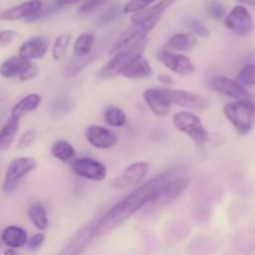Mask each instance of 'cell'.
I'll use <instances>...</instances> for the list:
<instances>
[{
	"label": "cell",
	"instance_id": "74e56055",
	"mask_svg": "<svg viewBox=\"0 0 255 255\" xmlns=\"http://www.w3.org/2000/svg\"><path fill=\"white\" fill-rule=\"evenodd\" d=\"M17 36V32L14 30H1L0 31V46H7L11 44Z\"/></svg>",
	"mask_w": 255,
	"mask_h": 255
},
{
	"label": "cell",
	"instance_id": "d6a6232c",
	"mask_svg": "<svg viewBox=\"0 0 255 255\" xmlns=\"http://www.w3.org/2000/svg\"><path fill=\"white\" fill-rule=\"evenodd\" d=\"M207 12L214 20H222L227 15L226 7L223 6V4L219 1H216V0L208 2V5H207Z\"/></svg>",
	"mask_w": 255,
	"mask_h": 255
},
{
	"label": "cell",
	"instance_id": "3957f363",
	"mask_svg": "<svg viewBox=\"0 0 255 255\" xmlns=\"http://www.w3.org/2000/svg\"><path fill=\"white\" fill-rule=\"evenodd\" d=\"M173 125L179 132L187 134L193 141L196 147L206 146L209 141V133L204 127L202 120L191 111L176 112L173 116Z\"/></svg>",
	"mask_w": 255,
	"mask_h": 255
},
{
	"label": "cell",
	"instance_id": "7c38bea8",
	"mask_svg": "<svg viewBox=\"0 0 255 255\" xmlns=\"http://www.w3.org/2000/svg\"><path fill=\"white\" fill-rule=\"evenodd\" d=\"M158 60L167 69L171 70L174 74L179 75V76H188V75L193 74L194 70H196L193 62L186 55L167 51L164 49H162L158 52Z\"/></svg>",
	"mask_w": 255,
	"mask_h": 255
},
{
	"label": "cell",
	"instance_id": "836d02e7",
	"mask_svg": "<svg viewBox=\"0 0 255 255\" xmlns=\"http://www.w3.org/2000/svg\"><path fill=\"white\" fill-rule=\"evenodd\" d=\"M37 137L36 129H27L20 136L19 142H17V149H26L31 146Z\"/></svg>",
	"mask_w": 255,
	"mask_h": 255
},
{
	"label": "cell",
	"instance_id": "9c48e42d",
	"mask_svg": "<svg viewBox=\"0 0 255 255\" xmlns=\"http://www.w3.org/2000/svg\"><path fill=\"white\" fill-rule=\"evenodd\" d=\"M167 101L171 105H177L179 107H184L194 111H203L208 107V101L203 96L193 94V92L184 91V90H174L169 87L159 89Z\"/></svg>",
	"mask_w": 255,
	"mask_h": 255
},
{
	"label": "cell",
	"instance_id": "4fadbf2b",
	"mask_svg": "<svg viewBox=\"0 0 255 255\" xmlns=\"http://www.w3.org/2000/svg\"><path fill=\"white\" fill-rule=\"evenodd\" d=\"M148 172L149 164L147 162H134V163L129 164L125 169L122 176L114 179L112 186L119 189H125L127 187L136 186L148 174Z\"/></svg>",
	"mask_w": 255,
	"mask_h": 255
},
{
	"label": "cell",
	"instance_id": "30bf717a",
	"mask_svg": "<svg viewBox=\"0 0 255 255\" xmlns=\"http://www.w3.org/2000/svg\"><path fill=\"white\" fill-rule=\"evenodd\" d=\"M70 167L76 176L89 179V181L101 182L107 176L106 166L101 162L96 161V159L90 158V157L75 159L74 162L70 163Z\"/></svg>",
	"mask_w": 255,
	"mask_h": 255
},
{
	"label": "cell",
	"instance_id": "f546056e",
	"mask_svg": "<svg viewBox=\"0 0 255 255\" xmlns=\"http://www.w3.org/2000/svg\"><path fill=\"white\" fill-rule=\"evenodd\" d=\"M237 81L243 86H255V65L248 64L242 67L237 75Z\"/></svg>",
	"mask_w": 255,
	"mask_h": 255
},
{
	"label": "cell",
	"instance_id": "4dcf8cb0",
	"mask_svg": "<svg viewBox=\"0 0 255 255\" xmlns=\"http://www.w3.org/2000/svg\"><path fill=\"white\" fill-rule=\"evenodd\" d=\"M156 1L158 0H129L128 2L125 4L122 12L124 14H136V12L143 11L144 9L153 5Z\"/></svg>",
	"mask_w": 255,
	"mask_h": 255
},
{
	"label": "cell",
	"instance_id": "ba28073f",
	"mask_svg": "<svg viewBox=\"0 0 255 255\" xmlns=\"http://www.w3.org/2000/svg\"><path fill=\"white\" fill-rule=\"evenodd\" d=\"M224 26L238 36H248L253 31V17L244 5H236L224 17Z\"/></svg>",
	"mask_w": 255,
	"mask_h": 255
},
{
	"label": "cell",
	"instance_id": "ffe728a7",
	"mask_svg": "<svg viewBox=\"0 0 255 255\" xmlns=\"http://www.w3.org/2000/svg\"><path fill=\"white\" fill-rule=\"evenodd\" d=\"M0 239L4 246L7 248L19 249L22 248L29 242L26 231L19 226H7L5 227L4 231L0 233Z\"/></svg>",
	"mask_w": 255,
	"mask_h": 255
},
{
	"label": "cell",
	"instance_id": "ac0fdd59",
	"mask_svg": "<svg viewBox=\"0 0 255 255\" xmlns=\"http://www.w3.org/2000/svg\"><path fill=\"white\" fill-rule=\"evenodd\" d=\"M143 99L147 106L158 117H167L171 112L172 105L167 101L159 89H147L143 92Z\"/></svg>",
	"mask_w": 255,
	"mask_h": 255
},
{
	"label": "cell",
	"instance_id": "44dd1931",
	"mask_svg": "<svg viewBox=\"0 0 255 255\" xmlns=\"http://www.w3.org/2000/svg\"><path fill=\"white\" fill-rule=\"evenodd\" d=\"M40 104H41V96L39 94L26 95L12 106L11 111H10V117L20 121V119L26 116L30 112L35 111L40 106Z\"/></svg>",
	"mask_w": 255,
	"mask_h": 255
},
{
	"label": "cell",
	"instance_id": "1f68e13d",
	"mask_svg": "<svg viewBox=\"0 0 255 255\" xmlns=\"http://www.w3.org/2000/svg\"><path fill=\"white\" fill-rule=\"evenodd\" d=\"M186 26L189 29V32L196 35L197 37L207 39V37H209V35H211L207 25L204 24V22H202L201 20H197V19H193V17H191V19L187 20Z\"/></svg>",
	"mask_w": 255,
	"mask_h": 255
},
{
	"label": "cell",
	"instance_id": "4316f807",
	"mask_svg": "<svg viewBox=\"0 0 255 255\" xmlns=\"http://www.w3.org/2000/svg\"><path fill=\"white\" fill-rule=\"evenodd\" d=\"M95 44V35L92 32H84L79 35L74 42V54L79 59L86 57L92 51Z\"/></svg>",
	"mask_w": 255,
	"mask_h": 255
},
{
	"label": "cell",
	"instance_id": "7402d4cb",
	"mask_svg": "<svg viewBox=\"0 0 255 255\" xmlns=\"http://www.w3.org/2000/svg\"><path fill=\"white\" fill-rule=\"evenodd\" d=\"M152 74H153V70H152L148 60L144 57V55H141L125 70L122 76L131 80H141L148 79L152 76Z\"/></svg>",
	"mask_w": 255,
	"mask_h": 255
},
{
	"label": "cell",
	"instance_id": "ab89813d",
	"mask_svg": "<svg viewBox=\"0 0 255 255\" xmlns=\"http://www.w3.org/2000/svg\"><path fill=\"white\" fill-rule=\"evenodd\" d=\"M86 0H56L55 4L57 5L59 9H62V7H66V6H72V5H76V4H84Z\"/></svg>",
	"mask_w": 255,
	"mask_h": 255
},
{
	"label": "cell",
	"instance_id": "277c9868",
	"mask_svg": "<svg viewBox=\"0 0 255 255\" xmlns=\"http://www.w3.org/2000/svg\"><path fill=\"white\" fill-rule=\"evenodd\" d=\"M209 86H211V89L214 90L216 92H219V94L224 95V96L229 97V99H233V101L242 102V104L249 106L253 110L255 116L254 96L246 89V86L239 84L237 80L228 79V77L224 76L214 77V79H212L211 82H209Z\"/></svg>",
	"mask_w": 255,
	"mask_h": 255
},
{
	"label": "cell",
	"instance_id": "f1b7e54d",
	"mask_svg": "<svg viewBox=\"0 0 255 255\" xmlns=\"http://www.w3.org/2000/svg\"><path fill=\"white\" fill-rule=\"evenodd\" d=\"M71 42V35L70 34H61L56 37V40L54 41L51 49V55L52 59L59 61L62 60L66 56L67 49H69V45Z\"/></svg>",
	"mask_w": 255,
	"mask_h": 255
},
{
	"label": "cell",
	"instance_id": "d590c367",
	"mask_svg": "<svg viewBox=\"0 0 255 255\" xmlns=\"http://www.w3.org/2000/svg\"><path fill=\"white\" fill-rule=\"evenodd\" d=\"M45 242V234L44 233H36L29 238L26 247L30 252H36L41 248V246Z\"/></svg>",
	"mask_w": 255,
	"mask_h": 255
},
{
	"label": "cell",
	"instance_id": "6da1fadb",
	"mask_svg": "<svg viewBox=\"0 0 255 255\" xmlns=\"http://www.w3.org/2000/svg\"><path fill=\"white\" fill-rule=\"evenodd\" d=\"M171 174L172 169H168V171L162 172L158 176L149 179L148 182L134 189L124 199L117 202L104 216L100 217L96 222H94V226L82 229L81 233L86 234V237H89V234L92 237L102 236V234L115 229L120 224L128 221L139 209L149 206L152 202L158 198V196L163 191L164 186L171 181L169 179Z\"/></svg>",
	"mask_w": 255,
	"mask_h": 255
},
{
	"label": "cell",
	"instance_id": "484cf974",
	"mask_svg": "<svg viewBox=\"0 0 255 255\" xmlns=\"http://www.w3.org/2000/svg\"><path fill=\"white\" fill-rule=\"evenodd\" d=\"M27 218L30 219L35 228L39 231H45L49 227V218L47 212L41 202H34L27 208Z\"/></svg>",
	"mask_w": 255,
	"mask_h": 255
},
{
	"label": "cell",
	"instance_id": "60d3db41",
	"mask_svg": "<svg viewBox=\"0 0 255 255\" xmlns=\"http://www.w3.org/2000/svg\"><path fill=\"white\" fill-rule=\"evenodd\" d=\"M157 79H158V81L161 82L164 87H171L176 84V81L173 80V77L169 76V75H167V74H159Z\"/></svg>",
	"mask_w": 255,
	"mask_h": 255
},
{
	"label": "cell",
	"instance_id": "603a6c76",
	"mask_svg": "<svg viewBox=\"0 0 255 255\" xmlns=\"http://www.w3.org/2000/svg\"><path fill=\"white\" fill-rule=\"evenodd\" d=\"M31 61L22 59L21 56H11L1 62L0 65V76L4 79H12V77H19L25 69L29 66Z\"/></svg>",
	"mask_w": 255,
	"mask_h": 255
},
{
	"label": "cell",
	"instance_id": "b9f144b4",
	"mask_svg": "<svg viewBox=\"0 0 255 255\" xmlns=\"http://www.w3.org/2000/svg\"><path fill=\"white\" fill-rule=\"evenodd\" d=\"M4 255H20V254H19V252H17V249L7 248L6 251L4 252Z\"/></svg>",
	"mask_w": 255,
	"mask_h": 255
},
{
	"label": "cell",
	"instance_id": "e0dca14e",
	"mask_svg": "<svg viewBox=\"0 0 255 255\" xmlns=\"http://www.w3.org/2000/svg\"><path fill=\"white\" fill-rule=\"evenodd\" d=\"M49 50V41L42 36H34L25 40L19 47V56L27 61L39 60L47 54Z\"/></svg>",
	"mask_w": 255,
	"mask_h": 255
},
{
	"label": "cell",
	"instance_id": "52a82bcc",
	"mask_svg": "<svg viewBox=\"0 0 255 255\" xmlns=\"http://www.w3.org/2000/svg\"><path fill=\"white\" fill-rule=\"evenodd\" d=\"M158 22H147V24H132L127 27L124 32L119 36V39L114 42V45L110 49L109 54L115 55L116 52L126 49V47L134 46L141 42L147 41V36L149 32L154 29V26Z\"/></svg>",
	"mask_w": 255,
	"mask_h": 255
},
{
	"label": "cell",
	"instance_id": "8992f818",
	"mask_svg": "<svg viewBox=\"0 0 255 255\" xmlns=\"http://www.w3.org/2000/svg\"><path fill=\"white\" fill-rule=\"evenodd\" d=\"M36 161L32 157H17V158L12 159L5 171L1 191L5 193H10L11 191H14L25 176L36 169Z\"/></svg>",
	"mask_w": 255,
	"mask_h": 255
},
{
	"label": "cell",
	"instance_id": "d6986e66",
	"mask_svg": "<svg viewBox=\"0 0 255 255\" xmlns=\"http://www.w3.org/2000/svg\"><path fill=\"white\" fill-rule=\"evenodd\" d=\"M197 45V36L192 32H177L173 34L168 40L163 49L171 52H186L191 51Z\"/></svg>",
	"mask_w": 255,
	"mask_h": 255
},
{
	"label": "cell",
	"instance_id": "8d00e7d4",
	"mask_svg": "<svg viewBox=\"0 0 255 255\" xmlns=\"http://www.w3.org/2000/svg\"><path fill=\"white\" fill-rule=\"evenodd\" d=\"M120 15V9L117 6H112L110 7L109 10H106V11L104 12V14L101 15V16L99 17V20H97V22H99L100 25H104V24H107V22L112 21V20L116 19L117 16Z\"/></svg>",
	"mask_w": 255,
	"mask_h": 255
},
{
	"label": "cell",
	"instance_id": "ee69618b",
	"mask_svg": "<svg viewBox=\"0 0 255 255\" xmlns=\"http://www.w3.org/2000/svg\"><path fill=\"white\" fill-rule=\"evenodd\" d=\"M0 242H1V239H0Z\"/></svg>",
	"mask_w": 255,
	"mask_h": 255
},
{
	"label": "cell",
	"instance_id": "5b68a950",
	"mask_svg": "<svg viewBox=\"0 0 255 255\" xmlns=\"http://www.w3.org/2000/svg\"><path fill=\"white\" fill-rule=\"evenodd\" d=\"M223 114L239 134H248L254 125V112L242 102L232 101L224 105Z\"/></svg>",
	"mask_w": 255,
	"mask_h": 255
},
{
	"label": "cell",
	"instance_id": "9a60e30c",
	"mask_svg": "<svg viewBox=\"0 0 255 255\" xmlns=\"http://www.w3.org/2000/svg\"><path fill=\"white\" fill-rule=\"evenodd\" d=\"M189 183H191V179L188 177H179V178L171 179L164 186L163 191L159 194L158 198L152 202L149 206L153 207V208H158V207H163L172 203V202H174L182 196V193L188 188Z\"/></svg>",
	"mask_w": 255,
	"mask_h": 255
},
{
	"label": "cell",
	"instance_id": "f35d334b",
	"mask_svg": "<svg viewBox=\"0 0 255 255\" xmlns=\"http://www.w3.org/2000/svg\"><path fill=\"white\" fill-rule=\"evenodd\" d=\"M37 72H39V69H37L36 65H34L32 62H30L29 66L22 71V74L19 76L20 81H30L34 77H36Z\"/></svg>",
	"mask_w": 255,
	"mask_h": 255
},
{
	"label": "cell",
	"instance_id": "d4e9b609",
	"mask_svg": "<svg viewBox=\"0 0 255 255\" xmlns=\"http://www.w3.org/2000/svg\"><path fill=\"white\" fill-rule=\"evenodd\" d=\"M51 156L56 158L57 161L64 162V163H71L75 161L76 157V152H75L74 146L70 143L66 139H57L52 143L51 148Z\"/></svg>",
	"mask_w": 255,
	"mask_h": 255
},
{
	"label": "cell",
	"instance_id": "e575fe53",
	"mask_svg": "<svg viewBox=\"0 0 255 255\" xmlns=\"http://www.w3.org/2000/svg\"><path fill=\"white\" fill-rule=\"evenodd\" d=\"M106 1L107 0H86L84 4L80 5L79 12L82 15L90 14V12L95 11V10L99 9L104 4H106Z\"/></svg>",
	"mask_w": 255,
	"mask_h": 255
},
{
	"label": "cell",
	"instance_id": "cb8c5ba5",
	"mask_svg": "<svg viewBox=\"0 0 255 255\" xmlns=\"http://www.w3.org/2000/svg\"><path fill=\"white\" fill-rule=\"evenodd\" d=\"M19 120L11 119V117L2 125V127L0 128V153L6 152L14 143L17 131H19Z\"/></svg>",
	"mask_w": 255,
	"mask_h": 255
},
{
	"label": "cell",
	"instance_id": "8fae6325",
	"mask_svg": "<svg viewBox=\"0 0 255 255\" xmlns=\"http://www.w3.org/2000/svg\"><path fill=\"white\" fill-rule=\"evenodd\" d=\"M85 138L97 149H110L119 142L116 134L110 128L99 125H90L85 129Z\"/></svg>",
	"mask_w": 255,
	"mask_h": 255
},
{
	"label": "cell",
	"instance_id": "83f0119b",
	"mask_svg": "<svg viewBox=\"0 0 255 255\" xmlns=\"http://www.w3.org/2000/svg\"><path fill=\"white\" fill-rule=\"evenodd\" d=\"M105 122L109 127H124L127 124V116L120 107L109 106L104 112Z\"/></svg>",
	"mask_w": 255,
	"mask_h": 255
},
{
	"label": "cell",
	"instance_id": "7bdbcfd3",
	"mask_svg": "<svg viewBox=\"0 0 255 255\" xmlns=\"http://www.w3.org/2000/svg\"><path fill=\"white\" fill-rule=\"evenodd\" d=\"M241 2L247 5H252V6H255V0H239Z\"/></svg>",
	"mask_w": 255,
	"mask_h": 255
},
{
	"label": "cell",
	"instance_id": "5bb4252c",
	"mask_svg": "<svg viewBox=\"0 0 255 255\" xmlns=\"http://www.w3.org/2000/svg\"><path fill=\"white\" fill-rule=\"evenodd\" d=\"M42 7L44 5H42L41 0H29V1L5 9L4 11L0 12V19L5 20V21H17V20L26 19L29 21Z\"/></svg>",
	"mask_w": 255,
	"mask_h": 255
},
{
	"label": "cell",
	"instance_id": "2e32d148",
	"mask_svg": "<svg viewBox=\"0 0 255 255\" xmlns=\"http://www.w3.org/2000/svg\"><path fill=\"white\" fill-rule=\"evenodd\" d=\"M176 2V0H158L151 5L149 7L144 9L143 11L132 14V24H147V22H158L161 16Z\"/></svg>",
	"mask_w": 255,
	"mask_h": 255
},
{
	"label": "cell",
	"instance_id": "7a4b0ae2",
	"mask_svg": "<svg viewBox=\"0 0 255 255\" xmlns=\"http://www.w3.org/2000/svg\"><path fill=\"white\" fill-rule=\"evenodd\" d=\"M146 42H141L134 46L126 47V49L121 50V51L116 52L112 55L111 59L101 67L99 72V76L101 79H114L116 76H122L125 70L134 61L138 56L144 54V47H146Z\"/></svg>",
	"mask_w": 255,
	"mask_h": 255
}]
</instances>
